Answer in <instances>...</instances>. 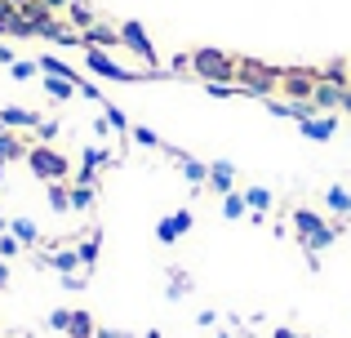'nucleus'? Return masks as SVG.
Segmentation results:
<instances>
[{
    "label": "nucleus",
    "mask_w": 351,
    "mask_h": 338,
    "mask_svg": "<svg viewBox=\"0 0 351 338\" xmlns=\"http://www.w3.org/2000/svg\"><path fill=\"white\" fill-rule=\"evenodd\" d=\"M191 223H196V218H191V209H173L169 218H160V223H156V241H160V245H173L178 236L191 232Z\"/></svg>",
    "instance_id": "nucleus-8"
},
{
    "label": "nucleus",
    "mask_w": 351,
    "mask_h": 338,
    "mask_svg": "<svg viewBox=\"0 0 351 338\" xmlns=\"http://www.w3.org/2000/svg\"><path fill=\"white\" fill-rule=\"evenodd\" d=\"M0 232H9V223H5V214H0Z\"/></svg>",
    "instance_id": "nucleus-45"
},
{
    "label": "nucleus",
    "mask_w": 351,
    "mask_h": 338,
    "mask_svg": "<svg viewBox=\"0 0 351 338\" xmlns=\"http://www.w3.org/2000/svg\"><path fill=\"white\" fill-rule=\"evenodd\" d=\"M27 165H32V173L45 178V182H67L71 178V160L62 156L58 147H45V143L27 147Z\"/></svg>",
    "instance_id": "nucleus-2"
},
{
    "label": "nucleus",
    "mask_w": 351,
    "mask_h": 338,
    "mask_svg": "<svg viewBox=\"0 0 351 338\" xmlns=\"http://www.w3.org/2000/svg\"><path fill=\"white\" fill-rule=\"evenodd\" d=\"M94 338H125V334H116V330H98Z\"/></svg>",
    "instance_id": "nucleus-43"
},
{
    "label": "nucleus",
    "mask_w": 351,
    "mask_h": 338,
    "mask_svg": "<svg viewBox=\"0 0 351 338\" xmlns=\"http://www.w3.org/2000/svg\"><path fill=\"white\" fill-rule=\"evenodd\" d=\"M178 169H182V178H187L191 187H205V182H209V165L196 160V156H182V152H178Z\"/></svg>",
    "instance_id": "nucleus-15"
},
{
    "label": "nucleus",
    "mask_w": 351,
    "mask_h": 338,
    "mask_svg": "<svg viewBox=\"0 0 351 338\" xmlns=\"http://www.w3.org/2000/svg\"><path fill=\"white\" fill-rule=\"evenodd\" d=\"M45 5H49V9H67L71 0H45Z\"/></svg>",
    "instance_id": "nucleus-42"
},
{
    "label": "nucleus",
    "mask_w": 351,
    "mask_h": 338,
    "mask_svg": "<svg viewBox=\"0 0 351 338\" xmlns=\"http://www.w3.org/2000/svg\"><path fill=\"white\" fill-rule=\"evenodd\" d=\"M9 232H14L18 241H23V250H32V245L40 241V227H36L32 218H14V223H9Z\"/></svg>",
    "instance_id": "nucleus-21"
},
{
    "label": "nucleus",
    "mask_w": 351,
    "mask_h": 338,
    "mask_svg": "<svg viewBox=\"0 0 351 338\" xmlns=\"http://www.w3.org/2000/svg\"><path fill=\"white\" fill-rule=\"evenodd\" d=\"M80 45H85V49H120V27L94 23L89 32H80Z\"/></svg>",
    "instance_id": "nucleus-10"
},
{
    "label": "nucleus",
    "mask_w": 351,
    "mask_h": 338,
    "mask_svg": "<svg viewBox=\"0 0 351 338\" xmlns=\"http://www.w3.org/2000/svg\"><path fill=\"white\" fill-rule=\"evenodd\" d=\"M147 338H165V334H156V330H152V334H147Z\"/></svg>",
    "instance_id": "nucleus-46"
},
{
    "label": "nucleus",
    "mask_w": 351,
    "mask_h": 338,
    "mask_svg": "<svg viewBox=\"0 0 351 338\" xmlns=\"http://www.w3.org/2000/svg\"><path fill=\"white\" fill-rule=\"evenodd\" d=\"M236 80H240V94H254V98H271V89H280V71L263 67L254 58L236 62Z\"/></svg>",
    "instance_id": "nucleus-3"
},
{
    "label": "nucleus",
    "mask_w": 351,
    "mask_h": 338,
    "mask_svg": "<svg viewBox=\"0 0 351 338\" xmlns=\"http://www.w3.org/2000/svg\"><path fill=\"white\" fill-rule=\"evenodd\" d=\"M36 71H40V62H27V58H18L14 67H9V76H14V80H32Z\"/></svg>",
    "instance_id": "nucleus-34"
},
{
    "label": "nucleus",
    "mask_w": 351,
    "mask_h": 338,
    "mask_svg": "<svg viewBox=\"0 0 351 338\" xmlns=\"http://www.w3.org/2000/svg\"><path fill=\"white\" fill-rule=\"evenodd\" d=\"M0 134H5V125H0Z\"/></svg>",
    "instance_id": "nucleus-47"
},
{
    "label": "nucleus",
    "mask_w": 351,
    "mask_h": 338,
    "mask_svg": "<svg viewBox=\"0 0 351 338\" xmlns=\"http://www.w3.org/2000/svg\"><path fill=\"white\" fill-rule=\"evenodd\" d=\"M0 289H9V263L0 258Z\"/></svg>",
    "instance_id": "nucleus-40"
},
{
    "label": "nucleus",
    "mask_w": 351,
    "mask_h": 338,
    "mask_svg": "<svg viewBox=\"0 0 351 338\" xmlns=\"http://www.w3.org/2000/svg\"><path fill=\"white\" fill-rule=\"evenodd\" d=\"M187 289H191V276H187V271H169V289H165V298H169V303H178Z\"/></svg>",
    "instance_id": "nucleus-28"
},
{
    "label": "nucleus",
    "mask_w": 351,
    "mask_h": 338,
    "mask_svg": "<svg viewBox=\"0 0 351 338\" xmlns=\"http://www.w3.org/2000/svg\"><path fill=\"white\" fill-rule=\"evenodd\" d=\"M9 160H27V143L18 138L14 130L0 134V165H9Z\"/></svg>",
    "instance_id": "nucleus-16"
},
{
    "label": "nucleus",
    "mask_w": 351,
    "mask_h": 338,
    "mask_svg": "<svg viewBox=\"0 0 351 338\" xmlns=\"http://www.w3.org/2000/svg\"><path fill=\"white\" fill-rule=\"evenodd\" d=\"M85 209H94V187H71V214H85Z\"/></svg>",
    "instance_id": "nucleus-29"
},
{
    "label": "nucleus",
    "mask_w": 351,
    "mask_h": 338,
    "mask_svg": "<svg viewBox=\"0 0 351 338\" xmlns=\"http://www.w3.org/2000/svg\"><path fill=\"white\" fill-rule=\"evenodd\" d=\"M129 138H134V143H138V147H165V143H160V138H156V134H152V130H147V125H134V130H129Z\"/></svg>",
    "instance_id": "nucleus-33"
},
{
    "label": "nucleus",
    "mask_w": 351,
    "mask_h": 338,
    "mask_svg": "<svg viewBox=\"0 0 351 338\" xmlns=\"http://www.w3.org/2000/svg\"><path fill=\"white\" fill-rule=\"evenodd\" d=\"M14 18H18V5L14 0H0V36L14 32Z\"/></svg>",
    "instance_id": "nucleus-32"
},
{
    "label": "nucleus",
    "mask_w": 351,
    "mask_h": 338,
    "mask_svg": "<svg viewBox=\"0 0 351 338\" xmlns=\"http://www.w3.org/2000/svg\"><path fill=\"white\" fill-rule=\"evenodd\" d=\"M103 165H112V152H103V147H85L80 152V169H103Z\"/></svg>",
    "instance_id": "nucleus-27"
},
{
    "label": "nucleus",
    "mask_w": 351,
    "mask_h": 338,
    "mask_svg": "<svg viewBox=\"0 0 351 338\" xmlns=\"http://www.w3.org/2000/svg\"><path fill=\"white\" fill-rule=\"evenodd\" d=\"M343 112H351V89H347V94H343Z\"/></svg>",
    "instance_id": "nucleus-44"
},
{
    "label": "nucleus",
    "mask_w": 351,
    "mask_h": 338,
    "mask_svg": "<svg viewBox=\"0 0 351 338\" xmlns=\"http://www.w3.org/2000/svg\"><path fill=\"white\" fill-rule=\"evenodd\" d=\"M271 338H302V334H293V330H285V325H280V330H276Z\"/></svg>",
    "instance_id": "nucleus-41"
},
{
    "label": "nucleus",
    "mask_w": 351,
    "mask_h": 338,
    "mask_svg": "<svg viewBox=\"0 0 351 338\" xmlns=\"http://www.w3.org/2000/svg\"><path fill=\"white\" fill-rule=\"evenodd\" d=\"M293 232H298V241H302L307 254H320L338 241V227H329L316 209H293Z\"/></svg>",
    "instance_id": "nucleus-1"
},
{
    "label": "nucleus",
    "mask_w": 351,
    "mask_h": 338,
    "mask_svg": "<svg viewBox=\"0 0 351 338\" xmlns=\"http://www.w3.org/2000/svg\"><path fill=\"white\" fill-rule=\"evenodd\" d=\"M343 94H347L343 85H334V80H320L316 94H311V107H316V112H343Z\"/></svg>",
    "instance_id": "nucleus-11"
},
{
    "label": "nucleus",
    "mask_w": 351,
    "mask_h": 338,
    "mask_svg": "<svg viewBox=\"0 0 351 338\" xmlns=\"http://www.w3.org/2000/svg\"><path fill=\"white\" fill-rule=\"evenodd\" d=\"M45 267H53L58 276H71V271L80 267V250H58V254H40Z\"/></svg>",
    "instance_id": "nucleus-14"
},
{
    "label": "nucleus",
    "mask_w": 351,
    "mask_h": 338,
    "mask_svg": "<svg viewBox=\"0 0 351 338\" xmlns=\"http://www.w3.org/2000/svg\"><path fill=\"white\" fill-rule=\"evenodd\" d=\"M245 214H249L245 191H227V196H223V218H227V223H236V218H245Z\"/></svg>",
    "instance_id": "nucleus-24"
},
{
    "label": "nucleus",
    "mask_w": 351,
    "mask_h": 338,
    "mask_svg": "<svg viewBox=\"0 0 351 338\" xmlns=\"http://www.w3.org/2000/svg\"><path fill=\"white\" fill-rule=\"evenodd\" d=\"M9 36H40V27H36L32 18H23V14H18V18H14V32H9Z\"/></svg>",
    "instance_id": "nucleus-35"
},
{
    "label": "nucleus",
    "mask_w": 351,
    "mask_h": 338,
    "mask_svg": "<svg viewBox=\"0 0 351 338\" xmlns=\"http://www.w3.org/2000/svg\"><path fill=\"white\" fill-rule=\"evenodd\" d=\"M103 116H107V125H112L116 134H129V130H134V125L125 121V112H120V107H112V103H103Z\"/></svg>",
    "instance_id": "nucleus-30"
},
{
    "label": "nucleus",
    "mask_w": 351,
    "mask_h": 338,
    "mask_svg": "<svg viewBox=\"0 0 351 338\" xmlns=\"http://www.w3.org/2000/svg\"><path fill=\"white\" fill-rule=\"evenodd\" d=\"M49 209L53 214H71V187L67 182H49Z\"/></svg>",
    "instance_id": "nucleus-23"
},
{
    "label": "nucleus",
    "mask_w": 351,
    "mask_h": 338,
    "mask_svg": "<svg viewBox=\"0 0 351 338\" xmlns=\"http://www.w3.org/2000/svg\"><path fill=\"white\" fill-rule=\"evenodd\" d=\"M40 76H62V80H71V85L80 89V76H76V67H67L62 58H49V53L40 58Z\"/></svg>",
    "instance_id": "nucleus-20"
},
{
    "label": "nucleus",
    "mask_w": 351,
    "mask_h": 338,
    "mask_svg": "<svg viewBox=\"0 0 351 338\" xmlns=\"http://www.w3.org/2000/svg\"><path fill=\"white\" fill-rule=\"evenodd\" d=\"M94 334H98L94 330V316L76 307V312H71V325H67V338H94Z\"/></svg>",
    "instance_id": "nucleus-22"
},
{
    "label": "nucleus",
    "mask_w": 351,
    "mask_h": 338,
    "mask_svg": "<svg viewBox=\"0 0 351 338\" xmlns=\"http://www.w3.org/2000/svg\"><path fill=\"white\" fill-rule=\"evenodd\" d=\"M85 67L94 71V76H103V80H125V85H129V80H138V71L120 67L107 49H85Z\"/></svg>",
    "instance_id": "nucleus-7"
},
{
    "label": "nucleus",
    "mask_w": 351,
    "mask_h": 338,
    "mask_svg": "<svg viewBox=\"0 0 351 338\" xmlns=\"http://www.w3.org/2000/svg\"><path fill=\"white\" fill-rule=\"evenodd\" d=\"M316 85H320V71H311V67H289V71H280V89L293 98V103H311Z\"/></svg>",
    "instance_id": "nucleus-5"
},
{
    "label": "nucleus",
    "mask_w": 351,
    "mask_h": 338,
    "mask_svg": "<svg viewBox=\"0 0 351 338\" xmlns=\"http://www.w3.org/2000/svg\"><path fill=\"white\" fill-rule=\"evenodd\" d=\"M0 125L5 130H36L40 112H27V107H0Z\"/></svg>",
    "instance_id": "nucleus-12"
},
{
    "label": "nucleus",
    "mask_w": 351,
    "mask_h": 338,
    "mask_svg": "<svg viewBox=\"0 0 351 338\" xmlns=\"http://www.w3.org/2000/svg\"><path fill=\"white\" fill-rule=\"evenodd\" d=\"M67 23L76 27V32H89V27L98 23V14L85 5V0H71V5H67Z\"/></svg>",
    "instance_id": "nucleus-18"
},
{
    "label": "nucleus",
    "mask_w": 351,
    "mask_h": 338,
    "mask_svg": "<svg viewBox=\"0 0 351 338\" xmlns=\"http://www.w3.org/2000/svg\"><path fill=\"white\" fill-rule=\"evenodd\" d=\"M205 89H209V94H214V98H232V94H240L236 85H223V80H209Z\"/></svg>",
    "instance_id": "nucleus-37"
},
{
    "label": "nucleus",
    "mask_w": 351,
    "mask_h": 338,
    "mask_svg": "<svg viewBox=\"0 0 351 338\" xmlns=\"http://www.w3.org/2000/svg\"><path fill=\"white\" fill-rule=\"evenodd\" d=\"M36 134H40L45 143H49V138H58V121H45V116H40V125H36Z\"/></svg>",
    "instance_id": "nucleus-38"
},
{
    "label": "nucleus",
    "mask_w": 351,
    "mask_h": 338,
    "mask_svg": "<svg viewBox=\"0 0 351 338\" xmlns=\"http://www.w3.org/2000/svg\"><path fill=\"white\" fill-rule=\"evenodd\" d=\"M191 71H196L205 85H209V80H223V85H232V80H236V58H227L223 49H209V45H205V49L191 53Z\"/></svg>",
    "instance_id": "nucleus-4"
},
{
    "label": "nucleus",
    "mask_w": 351,
    "mask_h": 338,
    "mask_svg": "<svg viewBox=\"0 0 351 338\" xmlns=\"http://www.w3.org/2000/svg\"><path fill=\"white\" fill-rule=\"evenodd\" d=\"M298 130H302V138H311V143H329L338 134V121H334V112H316V116H307V121H298Z\"/></svg>",
    "instance_id": "nucleus-9"
},
{
    "label": "nucleus",
    "mask_w": 351,
    "mask_h": 338,
    "mask_svg": "<svg viewBox=\"0 0 351 338\" xmlns=\"http://www.w3.org/2000/svg\"><path fill=\"white\" fill-rule=\"evenodd\" d=\"M98 254H103V236H85V241H80V267H94L98 263Z\"/></svg>",
    "instance_id": "nucleus-26"
},
{
    "label": "nucleus",
    "mask_w": 351,
    "mask_h": 338,
    "mask_svg": "<svg viewBox=\"0 0 351 338\" xmlns=\"http://www.w3.org/2000/svg\"><path fill=\"white\" fill-rule=\"evenodd\" d=\"M120 45H125L129 53H138V58L147 62V67H156V45H152V36H147V27L143 23H134V18H129V23H120Z\"/></svg>",
    "instance_id": "nucleus-6"
},
{
    "label": "nucleus",
    "mask_w": 351,
    "mask_h": 338,
    "mask_svg": "<svg viewBox=\"0 0 351 338\" xmlns=\"http://www.w3.org/2000/svg\"><path fill=\"white\" fill-rule=\"evenodd\" d=\"M205 187H214L218 196H227V191L236 187V165H227V160H214V165H209V182Z\"/></svg>",
    "instance_id": "nucleus-13"
},
{
    "label": "nucleus",
    "mask_w": 351,
    "mask_h": 338,
    "mask_svg": "<svg viewBox=\"0 0 351 338\" xmlns=\"http://www.w3.org/2000/svg\"><path fill=\"white\" fill-rule=\"evenodd\" d=\"M67 325H71V312H67V307H58V312H49V330L67 334Z\"/></svg>",
    "instance_id": "nucleus-36"
},
{
    "label": "nucleus",
    "mask_w": 351,
    "mask_h": 338,
    "mask_svg": "<svg viewBox=\"0 0 351 338\" xmlns=\"http://www.w3.org/2000/svg\"><path fill=\"white\" fill-rule=\"evenodd\" d=\"M40 85H45V94H49V98H53V103H71V98H76V94H80V89H76V85H71V80H62V76H45V80H40Z\"/></svg>",
    "instance_id": "nucleus-17"
},
{
    "label": "nucleus",
    "mask_w": 351,
    "mask_h": 338,
    "mask_svg": "<svg viewBox=\"0 0 351 338\" xmlns=\"http://www.w3.org/2000/svg\"><path fill=\"white\" fill-rule=\"evenodd\" d=\"M18 254H23V241H18L14 232H0V258H18Z\"/></svg>",
    "instance_id": "nucleus-31"
},
{
    "label": "nucleus",
    "mask_w": 351,
    "mask_h": 338,
    "mask_svg": "<svg viewBox=\"0 0 351 338\" xmlns=\"http://www.w3.org/2000/svg\"><path fill=\"white\" fill-rule=\"evenodd\" d=\"M325 209L338 214V218H351V191L347 187H329L325 191Z\"/></svg>",
    "instance_id": "nucleus-19"
},
{
    "label": "nucleus",
    "mask_w": 351,
    "mask_h": 338,
    "mask_svg": "<svg viewBox=\"0 0 351 338\" xmlns=\"http://www.w3.org/2000/svg\"><path fill=\"white\" fill-rule=\"evenodd\" d=\"M245 205H249V214H267V209H271V191L267 187H245Z\"/></svg>",
    "instance_id": "nucleus-25"
},
{
    "label": "nucleus",
    "mask_w": 351,
    "mask_h": 338,
    "mask_svg": "<svg viewBox=\"0 0 351 338\" xmlns=\"http://www.w3.org/2000/svg\"><path fill=\"white\" fill-rule=\"evenodd\" d=\"M0 62H5V67H14V62H18V58H14V49H5V45H0Z\"/></svg>",
    "instance_id": "nucleus-39"
}]
</instances>
